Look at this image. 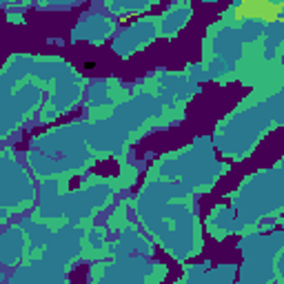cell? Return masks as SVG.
<instances>
[{
    "mask_svg": "<svg viewBox=\"0 0 284 284\" xmlns=\"http://www.w3.org/2000/svg\"><path fill=\"white\" fill-rule=\"evenodd\" d=\"M275 14H278V7L271 5L269 0H242V5L238 7V16H246V18L273 20Z\"/></svg>",
    "mask_w": 284,
    "mask_h": 284,
    "instance_id": "1",
    "label": "cell"
}]
</instances>
